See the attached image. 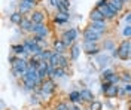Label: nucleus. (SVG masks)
Returning <instances> with one entry per match:
<instances>
[{"instance_id":"obj_6","label":"nucleus","mask_w":131,"mask_h":110,"mask_svg":"<svg viewBox=\"0 0 131 110\" xmlns=\"http://www.w3.org/2000/svg\"><path fill=\"white\" fill-rule=\"evenodd\" d=\"M10 68H14V70H19V71H23V73H27V70H28V59L25 58H18L10 64Z\"/></svg>"},{"instance_id":"obj_2","label":"nucleus","mask_w":131,"mask_h":110,"mask_svg":"<svg viewBox=\"0 0 131 110\" xmlns=\"http://www.w3.org/2000/svg\"><path fill=\"white\" fill-rule=\"evenodd\" d=\"M78 36H79V30L76 27H72V28L64 30L61 33V36H60V39L67 45V48H72L74 43H76V40H78Z\"/></svg>"},{"instance_id":"obj_11","label":"nucleus","mask_w":131,"mask_h":110,"mask_svg":"<svg viewBox=\"0 0 131 110\" xmlns=\"http://www.w3.org/2000/svg\"><path fill=\"white\" fill-rule=\"evenodd\" d=\"M45 18H46V15H45V12L43 10H33L31 15H30V19L33 21V24H45Z\"/></svg>"},{"instance_id":"obj_33","label":"nucleus","mask_w":131,"mask_h":110,"mask_svg":"<svg viewBox=\"0 0 131 110\" xmlns=\"http://www.w3.org/2000/svg\"><path fill=\"white\" fill-rule=\"evenodd\" d=\"M54 110H69V106H67L64 101H60L54 106Z\"/></svg>"},{"instance_id":"obj_17","label":"nucleus","mask_w":131,"mask_h":110,"mask_svg":"<svg viewBox=\"0 0 131 110\" xmlns=\"http://www.w3.org/2000/svg\"><path fill=\"white\" fill-rule=\"evenodd\" d=\"M24 18L25 17L21 14V12H18V10H16V12H12V14L9 15V21H10L12 24H15V26H19V24L23 22V19H24Z\"/></svg>"},{"instance_id":"obj_27","label":"nucleus","mask_w":131,"mask_h":110,"mask_svg":"<svg viewBox=\"0 0 131 110\" xmlns=\"http://www.w3.org/2000/svg\"><path fill=\"white\" fill-rule=\"evenodd\" d=\"M66 75H67V70H64V68L61 67H57L55 70H54V75H52V77L51 79H63V77H66Z\"/></svg>"},{"instance_id":"obj_4","label":"nucleus","mask_w":131,"mask_h":110,"mask_svg":"<svg viewBox=\"0 0 131 110\" xmlns=\"http://www.w3.org/2000/svg\"><path fill=\"white\" fill-rule=\"evenodd\" d=\"M82 49L88 57H94V55L97 57L103 51V48L98 43H92V42H82Z\"/></svg>"},{"instance_id":"obj_9","label":"nucleus","mask_w":131,"mask_h":110,"mask_svg":"<svg viewBox=\"0 0 131 110\" xmlns=\"http://www.w3.org/2000/svg\"><path fill=\"white\" fill-rule=\"evenodd\" d=\"M98 10L106 17L107 21H112V19H115V18L118 17V12H116L110 5H107V6H101V8H98Z\"/></svg>"},{"instance_id":"obj_24","label":"nucleus","mask_w":131,"mask_h":110,"mask_svg":"<svg viewBox=\"0 0 131 110\" xmlns=\"http://www.w3.org/2000/svg\"><path fill=\"white\" fill-rule=\"evenodd\" d=\"M70 9V0H60L57 6V12H69Z\"/></svg>"},{"instance_id":"obj_13","label":"nucleus","mask_w":131,"mask_h":110,"mask_svg":"<svg viewBox=\"0 0 131 110\" xmlns=\"http://www.w3.org/2000/svg\"><path fill=\"white\" fill-rule=\"evenodd\" d=\"M52 49L55 52H58V54H66L67 52V45H66L61 39H55L54 42H52Z\"/></svg>"},{"instance_id":"obj_32","label":"nucleus","mask_w":131,"mask_h":110,"mask_svg":"<svg viewBox=\"0 0 131 110\" xmlns=\"http://www.w3.org/2000/svg\"><path fill=\"white\" fill-rule=\"evenodd\" d=\"M122 36L125 37V39L131 37V24H127V27H124V30H122Z\"/></svg>"},{"instance_id":"obj_44","label":"nucleus","mask_w":131,"mask_h":110,"mask_svg":"<svg viewBox=\"0 0 131 110\" xmlns=\"http://www.w3.org/2000/svg\"><path fill=\"white\" fill-rule=\"evenodd\" d=\"M34 110H40V109H34Z\"/></svg>"},{"instance_id":"obj_43","label":"nucleus","mask_w":131,"mask_h":110,"mask_svg":"<svg viewBox=\"0 0 131 110\" xmlns=\"http://www.w3.org/2000/svg\"><path fill=\"white\" fill-rule=\"evenodd\" d=\"M122 2H124V3H127V2H130V0H122Z\"/></svg>"},{"instance_id":"obj_28","label":"nucleus","mask_w":131,"mask_h":110,"mask_svg":"<svg viewBox=\"0 0 131 110\" xmlns=\"http://www.w3.org/2000/svg\"><path fill=\"white\" fill-rule=\"evenodd\" d=\"M119 76H121V82H124V83H131V71L122 70V71H119Z\"/></svg>"},{"instance_id":"obj_25","label":"nucleus","mask_w":131,"mask_h":110,"mask_svg":"<svg viewBox=\"0 0 131 110\" xmlns=\"http://www.w3.org/2000/svg\"><path fill=\"white\" fill-rule=\"evenodd\" d=\"M104 82H109L110 85H119V82H121V76H119V73L113 71L107 79H104Z\"/></svg>"},{"instance_id":"obj_14","label":"nucleus","mask_w":131,"mask_h":110,"mask_svg":"<svg viewBox=\"0 0 131 110\" xmlns=\"http://www.w3.org/2000/svg\"><path fill=\"white\" fill-rule=\"evenodd\" d=\"M118 92H119V85H110L103 94H104L106 98L112 100V98H116V97H118Z\"/></svg>"},{"instance_id":"obj_7","label":"nucleus","mask_w":131,"mask_h":110,"mask_svg":"<svg viewBox=\"0 0 131 110\" xmlns=\"http://www.w3.org/2000/svg\"><path fill=\"white\" fill-rule=\"evenodd\" d=\"M49 33H51V30H49V27L46 24H34L33 26V33L31 34H36V36H42V37H48Z\"/></svg>"},{"instance_id":"obj_19","label":"nucleus","mask_w":131,"mask_h":110,"mask_svg":"<svg viewBox=\"0 0 131 110\" xmlns=\"http://www.w3.org/2000/svg\"><path fill=\"white\" fill-rule=\"evenodd\" d=\"M81 98H82V101H85V103H92V101H95V100H94V98H95V97H94V94L91 92L90 89H86V88L81 91Z\"/></svg>"},{"instance_id":"obj_23","label":"nucleus","mask_w":131,"mask_h":110,"mask_svg":"<svg viewBox=\"0 0 131 110\" xmlns=\"http://www.w3.org/2000/svg\"><path fill=\"white\" fill-rule=\"evenodd\" d=\"M69 66H70V58H69L66 54H61V55H60V61H58V67L67 70Z\"/></svg>"},{"instance_id":"obj_12","label":"nucleus","mask_w":131,"mask_h":110,"mask_svg":"<svg viewBox=\"0 0 131 110\" xmlns=\"http://www.w3.org/2000/svg\"><path fill=\"white\" fill-rule=\"evenodd\" d=\"M90 21H91V22H104V21H107V19H106V17H104V15H103L97 8H94L90 12Z\"/></svg>"},{"instance_id":"obj_29","label":"nucleus","mask_w":131,"mask_h":110,"mask_svg":"<svg viewBox=\"0 0 131 110\" xmlns=\"http://www.w3.org/2000/svg\"><path fill=\"white\" fill-rule=\"evenodd\" d=\"M60 55H61V54H58V52H55V51H54V55H52V57H51V59H49V64H51L52 67H55V68L58 67V61H60Z\"/></svg>"},{"instance_id":"obj_10","label":"nucleus","mask_w":131,"mask_h":110,"mask_svg":"<svg viewBox=\"0 0 131 110\" xmlns=\"http://www.w3.org/2000/svg\"><path fill=\"white\" fill-rule=\"evenodd\" d=\"M36 5H33L30 2H27V0H19L18 2V12H21L23 15H27V14H30L33 12V8H34Z\"/></svg>"},{"instance_id":"obj_1","label":"nucleus","mask_w":131,"mask_h":110,"mask_svg":"<svg viewBox=\"0 0 131 110\" xmlns=\"http://www.w3.org/2000/svg\"><path fill=\"white\" fill-rule=\"evenodd\" d=\"M55 89H57V85H55V80L54 79H51V77H48L43 83L34 91V92L37 94V95H40V97H43V98H46V97H51L52 94L55 92Z\"/></svg>"},{"instance_id":"obj_21","label":"nucleus","mask_w":131,"mask_h":110,"mask_svg":"<svg viewBox=\"0 0 131 110\" xmlns=\"http://www.w3.org/2000/svg\"><path fill=\"white\" fill-rule=\"evenodd\" d=\"M110 57L107 55V54H100V55H97V63L101 66V67L104 68L106 66H109V63H110Z\"/></svg>"},{"instance_id":"obj_5","label":"nucleus","mask_w":131,"mask_h":110,"mask_svg":"<svg viewBox=\"0 0 131 110\" xmlns=\"http://www.w3.org/2000/svg\"><path fill=\"white\" fill-rule=\"evenodd\" d=\"M101 37H103V34L95 33V31H92V30L86 28V27H85V30L82 31V42L100 43V42H101Z\"/></svg>"},{"instance_id":"obj_26","label":"nucleus","mask_w":131,"mask_h":110,"mask_svg":"<svg viewBox=\"0 0 131 110\" xmlns=\"http://www.w3.org/2000/svg\"><path fill=\"white\" fill-rule=\"evenodd\" d=\"M69 100H70V103H73V104L81 103L82 101L81 91H72V92H69Z\"/></svg>"},{"instance_id":"obj_22","label":"nucleus","mask_w":131,"mask_h":110,"mask_svg":"<svg viewBox=\"0 0 131 110\" xmlns=\"http://www.w3.org/2000/svg\"><path fill=\"white\" fill-rule=\"evenodd\" d=\"M109 5H110V6L118 12V14H119V12H122L124 6H125V3H124L122 0H109Z\"/></svg>"},{"instance_id":"obj_38","label":"nucleus","mask_w":131,"mask_h":110,"mask_svg":"<svg viewBox=\"0 0 131 110\" xmlns=\"http://www.w3.org/2000/svg\"><path fill=\"white\" fill-rule=\"evenodd\" d=\"M69 110H81V107H79L78 104H73V103H72V104L69 106Z\"/></svg>"},{"instance_id":"obj_30","label":"nucleus","mask_w":131,"mask_h":110,"mask_svg":"<svg viewBox=\"0 0 131 110\" xmlns=\"http://www.w3.org/2000/svg\"><path fill=\"white\" fill-rule=\"evenodd\" d=\"M90 110H103V103L98 100L90 103Z\"/></svg>"},{"instance_id":"obj_40","label":"nucleus","mask_w":131,"mask_h":110,"mask_svg":"<svg viewBox=\"0 0 131 110\" xmlns=\"http://www.w3.org/2000/svg\"><path fill=\"white\" fill-rule=\"evenodd\" d=\"M112 57H113V58H118V48H116L115 51H112Z\"/></svg>"},{"instance_id":"obj_34","label":"nucleus","mask_w":131,"mask_h":110,"mask_svg":"<svg viewBox=\"0 0 131 110\" xmlns=\"http://www.w3.org/2000/svg\"><path fill=\"white\" fill-rule=\"evenodd\" d=\"M107 5H109V0H98L97 3H95V6H94V8H101V6H107Z\"/></svg>"},{"instance_id":"obj_20","label":"nucleus","mask_w":131,"mask_h":110,"mask_svg":"<svg viewBox=\"0 0 131 110\" xmlns=\"http://www.w3.org/2000/svg\"><path fill=\"white\" fill-rule=\"evenodd\" d=\"M101 48H103L104 51H115V49L118 48V45L115 43L113 39H106V40L103 42V45H101Z\"/></svg>"},{"instance_id":"obj_39","label":"nucleus","mask_w":131,"mask_h":110,"mask_svg":"<svg viewBox=\"0 0 131 110\" xmlns=\"http://www.w3.org/2000/svg\"><path fill=\"white\" fill-rule=\"evenodd\" d=\"M58 2H60V0H49V5H51V6H54V8H57Z\"/></svg>"},{"instance_id":"obj_3","label":"nucleus","mask_w":131,"mask_h":110,"mask_svg":"<svg viewBox=\"0 0 131 110\" xmlns=\"http://www.w3.org/2000/svg\"><path fill=\"white\" fill-rule=\"evenodd\" d=\"M118 58L122 61L131 59V40L130 39H124L122 42L118 45Z\"/></svg>"},{"instance_id":"obj_42","label":"nucleus","mask_w":131,"mask_h":110,"mask_svg":"<svg viewBox=\"0 0 131 110\" xmlns=\"http://www.w3.org/2000/svg\"><path fill=\"white\" fill-rule=\"evenodd\" d=\"M128 109L131 110V100H130V103H128Z\"/></svg>"},{"instance_id":"obj_8","label":"nucleus","mask_w":131,"mask_h":110,"mask_svg":"<svg viewBox=\"0 0 131 110\" xmlns=\"http://www.w3.org/2000/svg\"><path fill=\"white\" fill-rule=\"evenodd\" d=\"M86 28H90L92 31H95V33H100V34H104L107 31V21L104 22H91L86 26Z\"/></svg>"},{"instance_id":"obj_15","label":"nucleus","mask_w":131,"mask_h":110,"mask_svg":"<svg viewBox=\"0 0 131 110\" xmlns=\"http://www.w3.org/2000/svg\"><path fill=\"white\" fill-rule=\"evenodd\" d=\"M79 55H81V45L74 43L73 46L70 48V51H69V58H70V61H78Z\"/></svg>"},{"instance_id":"obj_41","label":"nucleus","mask_w":131,"mask_h":110,"mask_svg":"<svg viewBox=\"0 0 131 110\" xmlns=\"http://www.w3.org/2000/svg\"><path fill=\"white\" fill-rule=\"evenodd\" d=\"M27 2H30L33 5H37V3H39V0H27Z\"/></svg>"},{"instance_id":"obj_31","label":"nucleus","mask_w":131,"mask_h":110,"mask_svg":"<svg viewBox=\"0 0 131 110\" xmlns=\"http://www.w3.org/2000/svg\"><path fill=\"white\" fill-rule=\"evenodd\" d=\"M112 73H113V70H112V68H103V70H101V80L107 79Z\"/></svg>"},{"instance_id":"obj_35","label":"nucleus","mask_w":131,"mask_h":110,"mask_svg":"<svg viewBox=\"0 0 131 110\" xmlns=\"http://www.w3.org/2000/svg\"><path fill=\"white\" fill-rule=\"evenodd\" d=\"M118 97H121V98L127 97V92H125V88H124V86H119V92H118Z\"/></svg>"},{"instance_id":"obj_36","label":"nucleus","mask_w":131,"mask_h":110,"mask_svg":"<svg viewBox=\"0 0 131 110\" xmlns=\"http://www.w3.org/2000/svg\"><path fill=\"white\" fill-rule=\"evenodd\" d=\"M124 19H125V22H127V24H131V10H128V12L125 14Z\"/></svg>"},{"instance_id":"obj_37","label":"nucleus","mask_w":131,"mask_h":110,"mask_svg":"<svg viewBox=\"0 0 131 110\" xmlns=\"http://www.w3.org/2000/svg\"><path fill=\"white\" fill-rule=\"evenodd\" d=\"M124 88H125L127 95H131V83H124Z\"/></svg>"},{"instance_id":"obj_18","label":"nucleus","mask_w":131,"mask_h":110,"mask_svg":"<svg viewBox=\"0 0 131 110\" xmlns=\"http://www.w3.org/2000/svg\"><path fill=\"white\" fill-rule=\"evenodd\" d=\"M69 18H70L69 12H57V15L54 18V22L55 24H66L69 21Z\"/></svg>"},{"instance_id":"obj_16","label":"nucleus","mask_w":131,"mask_h":110,"mask_svg":"<svg viewBox=\"0 0 131 110\" xmlns=\"http://www.w3.org/2000/svg\"><path fill=\"white\" fill-rule=\"evenodd\" d=\"M33 21L30 19V18H27L25 17L24 19H23V22L19 24V28L24 31V33H33Z\"/></svg>"}]
</instances>
